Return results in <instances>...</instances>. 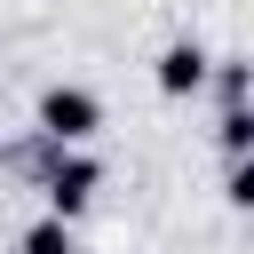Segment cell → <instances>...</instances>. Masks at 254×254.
<instances>
[{
  "mask_svg": "<svg viewBox=\"0 0 254 254\" xmlns=\"http://www.w3.org/2000/svg\"><path fill=\"white\" fill-rule=\"evenodd\" d=\"M32 119H40V143H64V151H79V143L103 127V95H95V87H71V79H56V87H40Z\"/></svg>",
  "mask_w": 254,
  "mask_h": 254,
  "instance_id": "cell-1",
  "label": "cell"
},
{
  "mask_svg": "<svg viewBox=\"0 0 254 254\" xmlns=\"http://www.w3.org/2000/svg\"><path fill=\"white\" fill-rule=\"evenodd\" d=\"M95 183H103V159H87V151H64V143H40V190H48V214H56V222L87 214Z\"/></svg>",
  "mask_w": 254,
  "mask_h": 254,
  "instance_id": "cell-2",
  "label": "cell"
},
{
  "mask_svg": "<svg viewBox=\"0 0 254 254\" xmlns=\"http://www.w3.org/2000/svg\"><path fill=\"white\" fill-rule=\"evenodd\" d=\"M206 64H214V56H206L198 40H167L151 79H159V95H198V87H206Z\"/></svg>",
  "mask_w": 254,
  "mask_h": 254,
  "instance_id": "cell-3",
  "label": "cell"
},
{
  "mask_svg": "<svg viewBox=\"0 0 254 254\" xmlns=\"http://www.w3.org/2000/svg\"><path fill=\"white\" fill-rule=\"evenodd\" d=\"M214 135H222V151H230V159H246V151H254V111H246V103H222Z\"/></svg>",
  "mask_w": 254,
  "mask_h": 254,
  "instance_id": "cell-4",
  "label": "cell"
},
{
  "mask_svg": "<svg viewBox=\"0 0 254 254\" xmlns=\"http://www.w3.org/2000/svg\"><path fill=\"white\" fill-rule=\"evenodd\" d=\"M24 254H79V246H71V222H56V214L32 222V230H24Z\"/></svg>",
  "mask_w": 254,
  "mask_h": 254,
  "instance_id": "cell-5",
  "label": "cell"
},
{
  "mask_svg": "<svg viewBox=\"0 0 254 254\" xmlns=\"http://www.w3.org/2000/svg\"><path fill=\"white\" fill-rule=\"evenodd\" d=\"M222 198H230V206H254V167H246V159H230V183H222Z\"/></svg>",
  "mask_w": 254,
  "mask_h": 254,
  "instance_id": "cell-6",
  "label": "cell"
},
{
  "mask_svg": "<svg viewBox=\"0 0 254 254\" xmlns=\"http://www.w3.org/2000/svg\"><path fill=\"white\" fill-rule=\"evenodd\" d=\"M0 167H8V143H0Z\"/></svg>",
  "mask_w": 254,
  "mask_h": 254,
  "instance_id": "cell-7",
  "label": "cell"
}]
</instances>
